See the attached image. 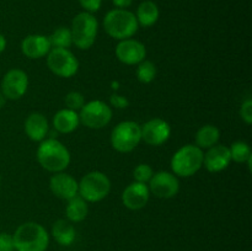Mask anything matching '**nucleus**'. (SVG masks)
Listing matches in <instances>:
<instances>
[{
	"mask_svg": "<svg viewBox=\"0 0 252 251\" xmlns=\"http://www.w3.org/2000/svg\"><path fill=\"white\" fill-rule=\"evenodd\" d=\"M36 157L42 169L52 174L65 171L71 160L68 148L56 138H46L39 142Z\"/></svg>",
	"mask_w": 252,
	"mask_h": 251,
	"instance_id": "nucleus-1",
	"label": "nucleus"
},
{
	"mask_svg": "<svg viewBox=\"0 0 252 251\" xmlns=\"http://www.w3.org/2000/svg\"><path fill=\"white\" fill-rule=\"evenodd\" d=\"M12 238L16 251H46L49 245L48 231L36 221L22 223L17 226Z\"/></svg>",
	"mask_w": 252,
	"mask_h": 251,
	"instance_id": "nucleus-2",
	"label": "nucleus"
},
{
	"mask_svg": "<svg viewBox=\"0 0 252 251\" xmlns=\"http://www.w3.org/2000/svg\"><path fill=\"white\" fill-rule=\"evenodd\" d=\"M103 27L106 33L113 39L132 38L137 33L139 25H138L135 14L127 9H113L106 14L103 17Z\"/></svg>",
	"mask_w": 252,
	"mask_h": 251,
	"instance_id": "nucleus-3",
	"label": "nucleus"
},
{
	"mask_svg": "<svg viewBox=\"0 0 252 251\" xmlns=\"http://www.w3.org/2000/svg\"><path fill=\"white\" fill-rule=\"evenodd\" d=\"M203 150L197 145L186 144L177 149L171 157L172 174L177 177H191L203 167Z\"/></svg>",
	"mask_w": 252,
	"mask_h": 251,
	"instance_id": "nucleus-4",
	"label": "nucleus"
},
{
	"mask_svg": "<svg viewBox=\"0 0 252 251\" xmlns=\"http://www.w3.org/2000/svg\"><path fill=\"white\" fill-rule=\"evenodd\" d=\"M70 32L73 37V44L76 48L81 51L90 49L97 37V19L90 12H80L71 21Z\"/></svg>",
	"mask_w": 252,
	"mask_h": 251,
	"instance_id": "nucleus-5",
	"label": "nucleus"
},
{
	"mask_svg": "<svg viewBox=\"0 0 252 251\" xmlns=\"http://www.w3.org/2000/svg\"><path fill=\"white\" fill-rule=\"evenodd\" d=\"M111 180L102 171H90L79 181L78 194L88 203H96L110 194Z\"/></svg>",
	"mask_w": 252,
	"mask_h": 251,
	"instance_id": "nucleus-6",
	"label": "nucleus"
},
{
	"mask_svg": "<svg viewBox=\"0 0 252 251\" xmlns=\"http://www.w3.org/2000/svg\"><path fill=\"white\" fill-rule=\"evenodd\" d=\"M111 145L118 153H130L142 142L140 125L134 121L120 122L111 132Z\"/></svg>",
	"mask_w": 252,
	"mask_h": 251,
	"instance_id": "nucleus-7",
	"label": "nucleus"
},
{
	"mask_svg": "<svg viewBox=\"0 0 252 251\" xmlns=\"http://www.w3.org/2000/svg\"><path fill=\"white\" fill-rule=\"evenodd\" d=\"M46 59L49 70L59 78H73L79 70V61L70 49L52 48Z\"/></svg>",
	"mask_w": 252,
	"mask_h": 251,
	"instance_id": "nucleus-8",
	"label": "nucleus"
},
{
	"mask_svg": "<svg viewBox=\"0 0 252 251\" xmlns=\"http://www.w3.org/2000/svg\"><path fill=\"white\" fill-rule=\"evenodd\" d=\"M112 107L105 101L93 100L85 102L79 111L80 123L90 129H101L112 120Z\"/></svg>",
	"mask_w": 252,
	"mask_h": 251,
	"instance_id": "nucleus-9",
	"label": "nucleus"
},
{
	"mask_svg": "<svg viewBox=\"0 0 252 251\" xmlns=\"http://www.w3.org/2000/svg\"><path fill=\"white\" fill-rule=\"evenodd\" d=\"M27 89H29V75L22 69H10L2 76L0 91L6 100H20L27 93Z\"/></svg>",
	"mask_w": 252,
	"mask_h": 251,
	"instance_id": "nucleus-10",
	"label": "nucleus"
},
{
	"mask_svg": "<svg viewBox=\"0 0 252 251\" xmlns=\"http://www.w3.org/2000/svg\"><path fill=\"white\" fill-rule=\"evenodd\" d=\"M150 194L161 199H169L176 196L180 191L179 177L170 171L154 172L148 182Z\"/></svg>",
	"mask_w": 252,
	"mask_h": 251,
	"instance_id": "nucleus-11",
	"label": "nucleus"
},
{
	"mask_svg": "<svg viewBox=\"0 0 252 251\" xmlns=\"http://www.w3.org/2000/svg\"><path fill=\"white\" fill-rule=\"evenodd\" d=\"M142 140L152 147H160L169 140L171 135V127L162 118H152L140 126Z\"/></svg>",
	"mask_w": 252,
	"mask_h": 251,
	"instance_id": "nucleus-12",
	"label": "nucleus"
},
{
	"mask_svg": "<svg viewBox=\"0 0 252 251\" xmlns=\"http://www.w3.org/2000/svg\"><path fill=\"white\" fill-rule=\"evenodd\" d=\"M115 53L121 63L126 65H137L147 57V48L138 39L127 38L118 42Z\"/></svg>",
	"mask_w": 252,
	"mask_h": 251,
	"instance_id": "nucleus-13",
	"label": "nucleus"
},
{
	"mask_svg": "<svg viewBox=\"0 0 252 251\" xmlns=\"http://www.w3.org/2000/svg\"><path fill=\"white\" fill-rule=\"evenodd\" d=\"M79 181L65 171L56 172L49 179V189L58 198L68 201L78 196Z\"/></svg>",
	"mask_w": 252,
	"mask_h": 251,
	"instance_id": "nucleus-14",
	"label": "nucleus"
},
{
	"mask_svg": "<svg viewBox=\"0 0 252 251\" xmlns=\"http://www.w3.org/2000/svg\"><path fill=\"white\" fill-rule=\"evenodd\" d=\"M122 203L130 211H139L144 208L150 198V191L147 184L133 181L122 192Z\"/></svg>",
	"mask_w": 252,
	"mask_h": 251,
	"instance_id": "nucleus-15",
	"label": "nucleus"
},
{
	"mask_svg": "<svg viewBox=\"0 0 252 251\" xmlns=\"http://www.w3.org/2000/svg\"><path fill=\"white\" fill-rule=\"evenodd\" d=\"M231 157L229 152V147L223 144H217L214 147L207 149L203 155V166L207 171L212 174H217L230 165Z\"/></svg>",
	"mask_w": 252,
	"mask_h": 251,
	"instance_id": "nucleus-16",
	"label": "nucleus"
},
{
	"mask_svg": "<svg viewBox=\"0 0 252 251\" xmlns=\"http://www.w3.org/2000/svg\"><path fill=\"white\" fill-rule=\"evenodd\" d=\"M52 49L48 36L29 34L21 41V52L29 59H41L47 57Z\"/></svg>",
	"mask_w": 252,
	"mask_h": 251,
	"instance_id": "nucleus-17",
	"label": "nucleus"
},
{
	"mask_svg": "<svg viewBox=\"0 0 252 251\" xmlns=\"http://www.w3.org/2000/svg\"><path fill=\"white\" fill-rule=\"evenodd\" d=\"M25 133L32 142H42L49 134V123L44 115L32 112L25 120Z\"/></svg>",
	"mask_w": 252,
	"mask_h": 251,
	"instance_id": "nucleus-18",
	"label": "nucleus"
},
{
	"mask_svg": "<svg viewBox=\"0 0 252 251\" xmlns=\"http://www.w3.org/2000/svg\"><path fill=\"white\" fill-rule=\"evenodd\" d=\"M52 125H53L54 129L61 134L73 133L74 130L78 129L79 125H80L79 113L76 111L69 110V108H62L53 116Z\"/></svg>",
	"mask_w": 252,
	"mask_h": 251,
	"instance_id": "nucleus-19",
	"label": "nucleus"
},
{
	"mask_svg": "<svg viewBox=\"0 0 252 251\" xmlns=\"http://www.w3.org/2000/svg\"><path fill=\"white\" fill-rule=\"evenodd\" d=\"M52 236L62 246H70L76 236V230L73 223L66 219H58L52 225Z\"/></svg>",
	"mask_w": 252,
	"mask_h": 251,
	"instance_id": "nucleus-20",
	"label": "nucleus"
},
{
	"mask_svg": "<svg viewBox=\"0 0 252 251\" xmlns=\"http://www.w3.org/2000/svg\"><path fill=\"white\" fill-rule=\"evenodd\" d=\"M219 139H220V130H219V128L213 125H206L202 126L196 132L194 145H197L199 149L207 150L218 144Z\"/></svg>",
	"mask_w": 252,
	"mask_h": 251,
	"instance_id": "nucleus-21",
	"label": "nucleus"
},
{
	"mask_svg": "<svg viewBox=\"0 0 252 251\" xmlns=\"http://www.w3.org/2000/svg\"><path fill=\"white\" fill-rule=\"evenodd\" d=\"M159 7L152 0H145L140 2L137 9V14H135L138 25L142 27H150L155 25L159 20Z\"/></svg>",
	"mask_w": 252,
	"mask_h": 251,
	"instance_id": "nucleus-22",
	"label": "nucleus"
},
{
	"mask_svg": "<svg viewBox=\"0 0 252 251\" xmlns=\"http://www.w3.org/2000/svg\"><path fill=\"white\" fill-rule=\"evenodd\" d=\"M88 202L81 198L79 194L66 201L65 216L66 220H69L70 223H80V221H83L88 217Z\"/></svg>",
	"mask_w": 252,
	"mask_h": 251,
	"instance_id": "nucleus-23",
	"label": "nucleus"
},
{
	"mask_svg": "<svg viewBox=\"0 0 252 251\" xmlns=\"http://www.w3.org/2000/svg\"><path fill=\"white\" fill-rule=\"evenodd\" d=\"M52 48H66L69 49L73 46V37H71L70 29L68 27H58L48 36Z\"/></svg>",
	"mask_w": 252,
	"mask_h": 251,
	"instance_id": "nucleus-24",
	"label": "nucleus"
},
{
	"mask_svg": "<svg viewBox=\"0 0 252 251\" xmlns=\"http://www.w3.org/2000/svg\"><path fill=\"white\" fill-rule=\"evenodd\" d=\"M229 152H230L231 161H235L238 164H245L249 157L252 155L250 145L246 142H243V140L234 142L229 147Z\"/></svg>",
	"mask_w": 252,
	"mask_h": 251,
	"instance_id": "nucleus-25",
	"label": "nucleus"
},
{
	"mask_svg": "<svg viewBox=\"0 0 252 251\" xmlns=\"http://www.w3.org/2000/svg\"><path fill=\"white\" fill-rule=\"evenodd\" d=\"M135 75H137L139 83L150 84L152 81H154L155 76H157V66L152 61L144 59L139 64H137Z\"/></svg>",
	"mask_w": 252,
	"mask_h": 251,
	"instance_id": "nucleus-26",
	"label": "nucleus"
},
{
	"mask_svg": "<svg viewBox=\"0 0 252 251\" xmlns=\"http://www.w3.org/2000/svg\"><path fill=\"white\" fill-rule=\"evenodd\" d=\"M153 175H154V170L148 164H139L133 170V179L135 182H140V184L148 185Z\"/></svg>",
	"mask_w": 252,
	"mask_h": 251,
	"instance_id": "nucleus-27",
	"label": "nucleus"
},
{
	"mask_svg": "<svg viewBox=\"0 0 252 251\" xmlns=\"http://www.w3.org/2000/svg\"><path fill=\"white\" fill-rule=\"evenodd\" d=\"M64 102H65V108H69V110H73L78 112L85 105V97L79 91H70V93L66 94L65 98H64Z\"/></svg>",
	"mask_w": 252,
	"mask_h": 251,
	"instance_id": "nucleus-28",
	"label": "nucleus"
},
{
	"mask_svg": "<svg viewBox=\"0 0 252 251\" xmlns=\"http://www.w3.org/2000/svg\"><path fill=\"white\" fill-rule=\"evenodd\" d=\"M239 113H240L241 120H243L246 125L250 126L252 123V100L251 98H246V100L241 103Z\"/></svg>",
	"mask_w": 252,
	"mask_h": 251,
	"instance_id": "nucleus-29",
	"label": "nucleus"
},
{
	"mask_svg": "<svg viewBox=\"0 0 252 251\" xmlns=\"http://www.w3.org/2000/svg\"><path fill=\"white\" fill-rule=\"evenodd\" d=\"M110 106L113 108H118V110H123V108H127L129 106V100L126 96L113 93L110 96Z\"/></svg>",
	"mask_w": 252,
	"mask_h": 251,
	"instance_id": "nucleus-30",
	"label": "nucleus"
},
{
	"mask_svg": "<svg viewBox=\"0 0 252 251\" xmlns=\"http://www.w3.org/2000/svg\"><path fill=\"white\" fill-rule=\"evenodd\" d=\"M0 251H15L14 238L9 233H0Z\"/></svg>",
	"mask_w": 252,
	"mask_h": 251,
	"instance_id": "nucleus-31",
	"label": "nucleus"
},
{
	"mask_svg": "<svg viewBox=\"0 0 252 251\" xmlns=\"http://www.w3.org/2000/svg\"><path fill=\"white\" fill-rule=\"evenodd\" d=\"M79 4L86 12L94 14V12L100 10L101 5H102V0H79Z\"/></svg>",
	"mask_w": 252,
	"mask_h": 251,
	"instance_id": "nucleus-32",
	"label": "nucleus"
},
{
	"mask_svg": "<svg viewBox=\"0 0 252 251\" xmlns=\"http://www.w3.org/2000/svg\"><path fill=\"white\" fill-rule=\"evenodd\" d=\"M112 2L117 9H127L132 5L133 0H112Z\"/></svg>",
	"mask_w": 252,
	"mask_h": 251,
	"instance_id": "nucleus-33",
	"label": "nucleus"
},
{
	"mask_svg": "<svg viewBox=\"0 0 252 251\" xmlns=\"http://www.w3.org/2000/svg\"><path fill=\"white\" fill-rule=\"evenodd\" d=\"M6 44H7L6 38H5L4 34L0 33V53H2V52L6 49Z\"/></svg>",
	"mask_w": 252,
	"mask_h": 251,
	"instance_id": "nucleus-34",
	"label": "nucleus"
},
{
	"mask_svg": "<svg viewBox=\"0 0 252 251\" xmlns=\"http://www.w3.org/2000/svg\"><path fill=\"white\" fill-rule=\"evenodd\" d=\"M5 103H6V98H5V96L2 95V93H1V91H0V110H1V108L4 107Z\"/></svg>",
	"mask_w": 252,
	"mask_h": 251,
	"instance_id": "nucleus-35",
	"label": "nucleus"
},
{
	"mask_svg": "<svg viewBox=\"0 0 252 251\" xmlns=\"http://www.w3.org/2000/svg\"><path fill=\"white\" fill-rule=\"evenodd\" d=\"M0 181H1V180H0Z\"/></svg>",
	"mask_w": 252,
	"mask_h": 251,
	"instance_id": "nucleus-36",
	"label": "nucleus"
}]
</instances>
